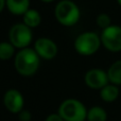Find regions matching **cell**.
I'll use <instances>...</instances> for the list:
<instances>
[{"instance_id": "21", "label": "cell", "mask_w": 121, "mask_h": 121, "mask_svg": "<svg viewBox=\"0 0 121 121\" xmlns=\"http://www.w3.org/2000/svg\"><path fill=\"white\" fill-rule=\"evenodd\" d=\"M117 1H118V3H119L120 5H121V0H117Z\"/></svg>"}, {"instance_id": "15", "label": "cell", "mask_w": 121, "mask_h": 121, "mask_svg": "<svg viewBox=\"0 0 121 121\" xmlns=\"http://www.w3.org/2000/svg\"><path fill=\"white\" fill-rule=\"evenodd\" d=\"M14 55V46L11 43H0V60H10Z\"/></svg>"}, {"instance_id": "10", "label": "cell", "mask_w": 121, "mask_h": 121, "mask_svg": "<svg viewBox=\"0 0 121 121\" xmlns=\"http://www.w3.org/2000/svg\"><path fill=\"white\" fill-rule=\"evenodd\" d=\"M9 11L16 15H23L30 6V0H6Z\"/></svg>"}, {"instance_id": "19", "label": "cell", "mask_w": 121, "mask_h": 121, "mask_svg": "<svg viewBox=\"0 0 121 121\" xmlns=\"http://www.w3.org/2000/svg\"><path fill=\"white\" fill-rule=\"evenodd\" d=\"M5 3H6V0H0V13H1V11L3 10Z\"/></svg>"}, {"instance_id": "20", "label": "cell", "mask_w": 121, "mask_h": 121, "mask_svg": "<svg viewBox=\"0 0 121 121\" xmlns=\"http://www.w3.org/2000/svg\"><path fill=\"white\" fill-rule=\"evenodd\" d=\"M42 1H44V2H52L53 0H42Z\"/></svg>"}, {"instance_id": "13", "label": "cell", "mask_w": 121, "mask_h": 121, "mask_svg": "<svg viewBox=\"0 0 121 121\" xmlns=\"http://www.w3.org/2000/svg\"><path fill=\"white\" fill-rule=\"evenodd\" d=\"M42 21V17L40 14L36 10H28L27 12L23 14V22L26 26H28L29 28H35Z\"/></svg>"}, {"instance_id": "2", "label": "cell", "mask_w": 121, "mask_h": 121, "mask_svg": "<svg viewBox=\"0 0 121 121\" xmlns=\"http://www.w3.org/2000/svg\"><path fill=\"white\" fill-rule=\"evenodd\" d=\"M55 17L63 26L71 27L80 19V10L74 2L70 0H62L55 8Z\"/></svg>"}, {"instance_id": "16", "label": "cell", "mask_w": 121, "mask_h": 121, "mask_svg": "<svg viewBox=\"0 0 121 121\" xmlns=\"http://www.w3.org/2000/svg\"><path fill=\"white\" fill-rule=\"evenodd\" d=\"M111 17L108 16L107 14H100L98 15L97 17V25L99 26L100 28H102L103 30L106 29V28L111 27Z\"/></svg>"}, {"instance_id": "12", "label": "cell", "mask_w": 121, "mask_h": 121, "mask_svg": "<svg viewBox=\"0 0 121 121\" xmlns=\"http://www.w3.org/2000/svg\"><path fill=\"white\" fill-rule=\"evenodd\" d=\"M108 80L112 84L121 85V60L115 62L107 71Z\"/></svg>"}, {"instance_id": "3", "label": "cell", "mask_w": 121, "mask_h": 121, "mask_svg": "<svg viewBox=\"0 0 121 121\" xmlns=\"http://www.w3.org/2000/svg\"><path fill=\"white\" fill-rule=\"evenodd\" d=\"M59 114L64 121H84L87 119V111L84 104L75 99L65 100L60 105Z\"/></svg>"}, {"instance_id": "9", "label": "cell", "mask_w": 121, "mask_h": 121, "mask_svg": "<svg viewBox=\"0 0 121 121\" xmlns=\"http://www.w3.org/2000/svg\"><path fill=\"white\" fill-rule=\"evenodd\" d=\"M23 97L18 90L10 89L5 92L3 98V103L11 113H20L23 107Z\"/></svg>"}, {"instance_id": "8", "label": "cell", "mask_w": 121, "mask_h": 121, "mask_svg": "<svg viewBox=\"0 0 121 121\" xmlns=\"http://www.w3.org/2000/svg\"><path fill=\"white\" fill-rule=\"evenodd\" d=\"M34 50L39 55V57L45 60H52L57 54V46L54 44V42L46 37L36 40Z\"/></svg>"}, {"instance_id": "18", "label": "cell", "mask_w": 121, "mask_h": 121, "mask_svg": "<svg viewBox=\"0 0 121 121\" xmlns=\"http://www.w3.org/2000/svg\"><path fill=\"white\" fill-rule=\"evenodd\" d=\"M46 121H64V119L60 117V114H51L47 117Z\"/></svg>"}, {"instance_id": "5", "label": "cell", "mask_w": 121, "mask_h": 121, "mask_svg": "<svg viewBox=\"0 0 121 121\" xmlns=\"http://www.w3.org/2000/svg\"><path fill=\"white\" fill-rule=\"evenodd\" d=\"M32 40L31 28L25 23H17L13 26L10 31V42L16 48L25 49Z\"/></svg>"}, {"instance_id": "17", "label": "cell", "mask_w": 121, "mask_h": 121, "mask_svg": "<svg viewBox=\"0 0 121 121\" xmlns=\"http://www.w3.org/2000/svg\"><path fill=\"white\" fill-rule=\"evenodd\" d=\"M19 119L20 121H31V114L28 111H21L19 113Z\"/></svg>"}, {"instance_id": "14", "label": "cell", "mask_w": 121, "mask_h": 121, "mask_svg": "<svg viewBox=\"0 0 121 121\" xmlns=\"http://www.w3.org/2000/svg\"><path fill=\"white\" fill-rule=\"evenodd\" d=\"M107 114L105 109L100 106H94L87 112L88 121H106Z\"/></svg>"}, {"instance_id": "7", "label": "cell", "mask_w": 121, "mask_h": 121, "mask_svg": "<svg viewBox=\"0 0 121 121\" xmlns=\"http://www.w3.org/2000/svg\"><path fill=\"white\" fill-rule=\"evenodd\" d=\"M108 75L102 69H90L85 74V83L92 89H102L108 84Z\"/></svg>"}, {"instance_id": "11", "label": "cell", "mask_w": 121, "mask_h": 121, "mask_svg": "<svg viewBox=\"0 0 121 121\" xmlns=\"http://www.w3.org/2000/svg\"><path fill=\"white\" fill-rule=\"evenodd\" d=\"M100 96L105 102H113L119 96V88L115 84H107L101 89Z\"/></svg>"}, {"instance_id": "6", "label": "cell", "mask_w": 121, "mask_h": 121, "mask_svg": "<svg viewBox=\"0 0 121 121\" xmlns=\"http://www.w3.org/2000/svg\"><path fill=\"white\" fill-rule=\"evenodd\" d=\"M101 43L108 51H121V27L111 26L104 29L101 34Z\"/></svg>"}, {"instance_id": "4", "label": "cell", "mask_w": 121, "mask_h": 121, "mask_svg": "<svg viewBox=\"0 0 121 121\" xmlns=\"http://www.w3.org/2000/svg\"><path fill=\"white\" fill-rule=\"evenodd\" d=\"M101 45V37L95 32H85L77 37L74 48L78 53L82 55H91L99 50Z\"/></svg>"}, {"instance_id": "1", "label": "cell", "mask_w": 121, "mask_h": 121, "mask_svg": "<svg viewBox=\"0 0 121 121\" xmlns=\"http://www.w3.org/2000/svg\"><path fill=\"white\" fill-rule=\"evenodd\" d=\"M39 67V55L35 50L25 48L15 56V68L25 77H30L37 71Z\"/></svg>"}]
</instances>
